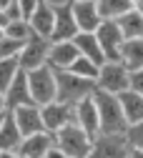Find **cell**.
<instances>
[{"instance_id": "obj_1", "label": "cell", "mask_w": 143, "mask_h": 158, "mask_svg": "<svg viewBox=\"0 0 143 158\" xmlns=\"http://www.w3.org/2000/svg\"><path fill=\"white\" fill-rule=\"evenodd\" d=\"M93 98H95L98 115H100V133H126L128 118H126L120 98L113 93H106V90H98V88H95Z\"/></svg>"}, {"instance_id": "obj_2", "label": "cell", "mask_w": 143, "mask_h": 158, "mask_svg": "<svg viewBox=\"0 0 143 158\" xmlns=\"http://www.w3.org/2000/svg\"><path fill=\"white\" fill-rule=\"evenodd\" d=\"M55 81H58V101H63V103L75 106L78 101L95 93V81L80 78L70 70H55Z\"/></svg>"}, {"instance_id": "obj_3", "label": "cell", "mask_w": 143, "mask_h": 158, "mask_svg": "<svg viewBox=\"0 0 143 158\" xmlns=\"http://www.w3.org/2000/svg\"><path fill=\"white\" fill-rule=\"evenodd\" d=\"M55 146L60 151H65L70 158H88L93 148V135L83 131L78 123H70L55 133Z\"/></svg>"}, {"instance_id": "obj_4", "label": "cell", "mask_w": 143, "mask_h": 158, "mask_svg": "<svg viewBox=\"0 0 143 158\" xmlns=\"http://www.w3.org/2000/svg\"><path fill=\"white\" fill-rule=\"evenodd\" d=\"M95 88L106 90V93H113V95H120L123 90L131 88V70L120 60H106L98 70Z\"/></svg>"}, {"instance_id": "obj_5", "label": "cell", "mask_w": 143, "mask_h": 158, "mask_svg": "<svg viewBox=\"0 0 143 158\" xmlns=\"http://www.w3.org/2000/svg\"><path fill=\"white\" fill-rule=\"evenodd\" d=\"M28 81H30V93H33L35 106L53 103L58 98V81H55V70L50 65H40L35 70H28Z\"/></svg>"}, {"instance_id": "obj_6", "label": "cell", "mask_w": 143, "mask_h": 158, "mask_svg": "<svg viewBox=\"0 0 143 158\" xmlns=\"http://www.w3.org/2000/svg\"><path fill=\"white\" fill-rule=\"evenodd\" d=\"M131 143L126 133H98L88 158H128Z\"/></svg>"}, {"instance_id": "obj_7", "label": "cell", "mask_w": 143, "mask_h": 158, "mask_svg": "<svg viewBox=\"0 0 143 158\" xmlns=\"http://www.w3.org/2000/svg\"><path fill=\"white\" fill-rule=\"evenodd\" d=\"M40 110H43V123H45V131L48 133H58L60 128H65L70 123H75V106L73 103H63V101H55L53 103H45L40 106Z\"/></svg>"}, {"instance_id": "obj_8", "label": "cell", "mask_w": 143, "mask_h": 158, "mask_svg": "<svg viewBox=\"0 0 143 158\" xmlns=\"http://www.w3.org/2000/svg\"><path fill=\"white\" fill-rule=\"evenodd\" d=\"M50 45L53 40L50 38H43V35H33L30 40L23 45L20 50V68L23 70H35L40 65H48V53H50Z\"/></svg>"}, {"instance_id": "obj_9", "label": "cell", "mask_w": 143, "mask_h": 158, "mask_svg": "<svg viewBox=\"0 0 143 158\" xmlns=\"http://www.w3.org/2000/svg\"><path fill=\"white\" fill-rule=\"evenodd\" d=\"M98 35V43L106 53V60H120V48L126 43V35L120 30L118 20H103L95 30Z\"/></svg>"}, {"instance_id": "obj_10", "label": "cell", "mask_w": 143, "mask_h": 158, "mask_svg": "<svg viewBox=\"0 0 143 158\" xmlns=\"http://www.w3.org/2000/svg\"><path fill=\"white\" fill-rule=\"evenodd\" d=\"M70 5H73V15L80 33H95L98 25L103 23V15H100L95 0H73Z\"/></svg>"}, {"instance_id": "obj_11", "label": "cell", "mask_w": 143, "mask_h": 158, "mask_svg": "<svg viewBox=\"0 0 143 158\" xmlns=\"http://www.w3.org/2000/svg\"><path fill=\"white\" fill-rule=\"evenodd\" d=\"M18 128L23 131V135H33V133H40L45 131V123H43V110H40V106L30 103V106H20L15 110H10Z\"/></svg>"}, {"instance_id": "obj_12", "label": "cell", "mask_w": 143, "mask_h": 158, "mask_svg": "<svg viewBox=\"0 0 143 158\" xmlns=\"http://www.w3.org/2000/svg\"><path fill=\"white\" fill-rule=\"evenodd\" d=\"M53 146H55V135L48 133V131H40V133L25 135L20 148H18V153L23 158H45Z\"/></svg>"}, {"instance_id": "obj_13", "label": "cell", "mask_w": 143, "mask_h": 158, "mask_svg": "<svg viewBox=\"0 0 143 158\" xmlns=\"http://www.w3.org/2000/svg\"><path fill=\"white\" fill-rule=\"evenodd\" d=\"M75 123L83 131H88L93 138L100 133V115H98V106H95L93 95H88V98L75 103Z\"/></svg>"}, {"instance_id": "obj_14", "label": "cell", "mask_w": 143, "mask_h": 158, "mask_svg": "<svg viewBox=\"0 0 143 158\" xmlns=\"http://www.w3.org/2000/svg\"><path fill=\"white\" fill-rule=\"evenodd\" d=\"M80 33L78 23H75V15H73V5H63V8H55V28L50 40H73V38Z\"/></svg>"}, {"instance_id": "obj_15", "label": "cell", "mask_w": 143, "mask_h": 158, "mask_svg": "<svg viewBox=\"0 0 143 158\" xmlns=\"http://www.w3.org/2000/svg\"><path fill=\"white\" fill-rule=\"evenodd\" d=\"M5 101H8V110H15L20 106H30L33 93H30V81H28V70H20L15 75V81L10 83V88L5 90Z\"/></svg>"}, {"instance_id": "obj_16", "label": "cell", "mask_w": 143, "mask_h": 158, "mask_svg": "<svg viewBox=\"0 0 143 158\" xmlns=\"http://www.w3.org/2000/svg\"><path fill=\"white\" fill-rule=\"evenodd\" d=\"M78 48L73 40H58L50 45V53H48V65L53 70H68L73 63H75V58H78Z\"/></svg>"}, {"instance_id": "obj_17", "label": "cell", "mask_w": 143, "mask_h": 158, "mask_svg": "<svg viewBox=\"0 0 143 158\" xmlns=\"http://www.w3.org/2000/svg\"><path fill=\"white\" fill-rule=\"evenodd\" d=\"M28 23L33 25V33H35V35L50 38V35H53V28H55V8L43 0V3L38 5V10L28 18Z\"/></svg>"}, {"instance_id": "obj_18", "label": "cell", "mask_w": 143, "mask_h": 158, "mask_svg": "<svg viewBox=\"0 0 143 158\" xmlns=\"http://www.w3.org/2000/svg\"><path fill=\"white\" fill-rule=\"evenodd\" d=\"M73 43H75V48H78L80 55L90 58V60L98 63V65H103V63H106V53H103V48H100L95 33H78V35L73 38Z\"/></svg>"}, {"instance_id": "obj_19", "label": "cell", "mask_w": 143, "mask_h": 158, "mask_svg": "<svg viewBox=\"0 0 143 158\" xmlns=\"http://www.w3.org/2000/svg\"><path fill=\"white\" fill-rule=\"evenodd\" d=\"M23 138L25 135H23V131L18 128L13 113H8L3 128H0V151H18L20 143H23Z\"/></svg>"}, {"instance_id": "obj_20", "label": "cell", "mask_w": 143, "mask_h": 158, "mask_svg": "<svg viewBox=\"0 0 143 158\" xmlns=\"http://www.w3.org/2000/svg\"><path fill=\"white\" fill-rule=\"evenodd\" d=\"M120 63L131 73L143 68V38H133V40L123 43V48H120Z\"/></svg>"}, {"instance_id": "obj_21", "label": "cell", "mask_w": 143, "mask_h": 158, "mask_svg": "<svg viewBox=\"0 0 143 158\" xmlns=\"http://www.w3.org/2000/svg\"><path fill=\"white\" fill-rule=\"evenodd\" d=\"M120 98V103H123V110H126V118H128V123H138L143 121V95L136 93V90H123L118 95Z\"/></svg>"}, {"instance_id": "obj_22", "label": "cell", "mask_w": 143, "mask_h": 158, "mask_svg": "<svg viewBox=\"0 0 143 158\" xmlns=\"http://www.w3.org/2000/svg\"><path fill=\"white\" fill-rule=\"evenodd\" d=\"M118 25L123 30L126 40H133V38H143V13L141 10H128L126 15L118 18Z\"/></svg>"}, {"instance_id": "obj_23", "label": "cell", "mask_w": 143, "mask_h": 158, "mask_svg": "<svg viewBox=\"0 0 143 158\" xmlns=\"http://www.w3.org/2000/svg\"><path fill=\"white\" fill-rule=\"evenodd\" d=\"M95 3H98V10L103 15V20H118L120 15L133 10L131 0H95Z\"/></svg>"}, {"instance_id": "obj_24", "label": "cell", "mask_w": 143, "mask_h": 158, "mask_svg": "<svg viewBox=\"0 0 143 158\" xmlns=\"http://www.w3.org/2000/svg\"><path fill=\"white\" fill-rule=\"evenodd\" d=\"M23 70L20 68V58H0V90H8L10 83L15 81V75Z\"/></svg>"}, {"instance_id": "obj_25", "label": "cell", "mask_w": 143, "mask_h": 158, "mask_svg": "<svg viewBox=\"0 0 143 158\" xmlns=\"http://www.w3.org/2000/svg\"><path fill=\"white\" fill-rule=\"evenodd\" d=\"M68 70H70V73H75V75H80V78H90V81H95L100 65H98V63H93L90 58H86V55H78V58H75V63H73Z\"/></svg>"}, {"instance_id": "obj_26", "label": "cell", "mask_w": 143, "mask_h": 158, "mask_svg": "<svg viewBox=\"0 0 143 158\" xmlns=\"http://www.w3.org/2000/svg\"><path fill=\"white\" fill-rule=\"evenodd\" d=\"M5 35H8V38H15V40L28 43L35 33H33V25H30L28 20H13V23L5 28Z\"/></svg>"}, {"instance_id": "obj_27", "label": "cell", "mask_w": 143, "mask_h": 158, "mask_svg": "<svg viewBox=\"0 0 143 158\" xmlns=\"http://www.w3.org/2000/svg\"><path fill=\"white\" fill-rule=\"evenodd\" d=\"M23 40H15V38H0V58H18L23 50Z\"/></svg>"}, {"instance_id": "obj_28", "label": "cell", "mask_w": 143, "mask_h": 158, "mask_svg": "<svg viewBox=\"0 0 143 158\" xmlns=\"http://www.w3.org/2000/svg\"><path fill=\"white\" fill-rule=\"evenodd\" d=\"M126 138H128L131 148L143 151V121H138V123H128V128H126Z\"/></svg>"}, {"instance_id": "obj_29", "label": "cell", "mask_w": 143, "mask_h": 158, "mask_svg": "<svg viewBox=\"0 0 143 158\" xmlns=\"http://www.w3.org/2000/svg\"><path fill=\"white\" fill-rule=\"evenodd\" d=\"M40 3H43V0H18V5H20V10H23V18H25V20L38 10Z\"/></svg>"}, {"instance_id": "obj_30", "label": "cell", "mask_w": 143, "mask_h": 158, "mask_svg": "<svg viewBox=\"0 0 143 158\" xmlns=\"http://www.w3.org/2000/svg\"><path fill=\"white\" fill-rule=\"evenodd\" d=\"M131 90H136V93L143 95V68L131 73Z\"/></svg>"}, {"instance_id": "obj_31", "label": "cell", "mask_w": 143, "mask_h": 158, "mask_svg": "<svg viewBox=\"0 0 143 158\" xmlns=\"http://www.w3.org/2000/svg\"><path fill=\"white\" fill-rule=\"evenodd\" d=\"M5 13L10 15V20H25V18H23V10H20V5H18V0L5 8Z\"/></svg>"}, {"instance_id": "obj_32", "label": "cell", "mask_w": 143, "mask_h": 158, "mask_svg": "<svg viewBox=\"0 0 143 158\" xmlns=\"http://www.w3.org/2000/svg\"><path fill=\"white\" fill-rule=\"evenodd\" d=\"M45 158H70V156H68L65 151H60L58 146H53V148L48 151V156H45Z\"/></svg>"}, {"instance_id": "obj_33", "label": "cell", "mask_w": 143, "mask_h": 158, "mask_svg": "<svg viewBox=\"0 0 143 158\" xmlns=\"http://www.w3.org/2000/svg\"><path fill=\"white\" fill-rule=\"evenodd\" d=\"M10 23H13V20H10V15H8L5 10H0V28H3V30H5V28H8Z\"/></svg>"}, {"instance_id": "obj_34", "label": "cell", "mask_w": 143, "mask_h": 158, "mask_svg": "<svg viewBox=\"0 0 143 158\" xmlns=\"http://www.w3.org/2000/svg\"><path fill=\"white\" fill-rule=\"evenodd\" d=\"M45 3H50L53 8H63V5H70L73 0H45Z\"/></svg>"}, {"instance_id": "obj_35", "label": "cell", "mask_w": 143, "mask_h": 158, "mask_svg": "<svg viewBox=\"0 0 143 158\" xmlns=\"http://www.w3.org/2000/svg\"><path fill=\"white\" fill-rule=\"evenodd\" d=\"M0 158H23L18 151H0Z\"/></svg>"}, {"instance_id": "obj_36", "label": "cell", "mask_w": 143, "mask_h": 158, "mask_svg": "<svg viewBox=\"0 0 143 158\" xmlns=\"http://www.w3.org/2000/svg\"><path fill=\"white\" fill-rule=\"evenodd\" d=\"M0 110H8V101H5V93L0 90Z\"/></svg>"}, {"instance_id": "obj_37", "label": "cell", "mask_w": 143, "mask_h": 158, "mask_svg": "<svg viewBox=\"0 0 143 158\" xmlns=\"http://www.w3.org/2000/svg\"><path fill=\"white\" fill-rule=\"evenodd\" d=\"M128 158H143V151H138V148H131Z\"/></svg>"}, {"instance_id": "obj_38", "label": "cell", "mask_w": 143, "mask_h": 158, "mask_svg": "<svg viewBox=\"0 0 143 158\" xmlns=\"http://www.w3.org/2000/svg\"><path fill=\"white\" fill-rule=\"evenodd\" d=\"M131 3H133V8H136V10H141V13H143V0H131Z\"/></svg>"}, {"instance_id": "obj_39", "label": "cell", "mask_w": 143, "mask_h": 158, "mask_svg": "<svg viewBox=\"0 0 143 158\" xmlns=\"http://www.w3.org/2000/svg\"><path fill=\"white\" fill-rule=\"evenodd\" d=\"M8 113H10V110H0V128H3V123H5V118H8Z\"/></svg>"}, {"instance_id": "obj_40", "label": "cell", "mask_w": 143, "mask_h": 158, "mask_svg": "<svg viewBox=\"0 0 143 158\" xmlns=\"http://www.w3.org/2000/svg\"><path fill=\"white\" fill-rule=\"evenodd\" d=\"M10 3H15V0H0V8H3V10H5V8L10 5Z\"/></svg>"}, {"instance_id": "obj_41", "label": "cell", "mask_w": 143, "mask_h": 158, "mask_svg": "<svg viewBox=\"0 0 143 158\" xmlns=\"http://www.w3.org/2000/svg\"><path fill=\"white\" fill-rule=\"evenodd\" d=\"M0 10H3V8H0Z\"/></svg>"}]
</instances>
